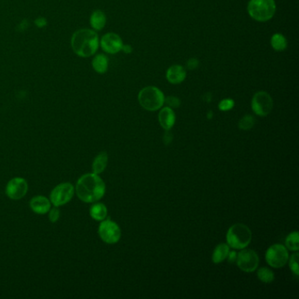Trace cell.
<instances>
[{"label": "cell", "instance_id": "cell-19", "mask_svg": "<svg viewBox=\"0 0 299 299\" xmlns=\"http://www.w3.org/2000/svg\"><path fill=\"white\" fill-rule=\"evenodd\" d=\"M108 210L106 206L102 203H96L90 209V215L95 220L102 221L107 217Z\"/></svg>", "mask_w": 299, "mask_h": 299}, {"label": "cell", "instance_id": "cell-21", "mask_svg": "<svg viewBox=\"0 0 299 299\" xmlns=\"http://www.w3.org/2000/svg\"><path fill=\"white\" fill-rule=\"evenodd\" d=\"M271 46L276 51H284L287 48V40L282 33H275L271 37Z\"/></svg>", "mask_w": 299, "mask_h": 299}, {"label": "cell", "instance_id": "cell-1", "mask_svg": "<svg viewBox=\"0 0 299 299\" xmlns=\"http://www.w3.org/2000/svg\"><path fill=\"white\" fill-rule=\"evenodd\" d=\"M75 192L81 201L96 203L105 195V183L97 174H85L76 182Z\"/></svg>", "mask_w": 299, "mask_h": 299}, {"label": "cell", "instance_id": "cell-13", "mask_svg": "<svg viewBox=\"0 0 299 299\" xmlns=\"http://www.w3.org/2000/svg\"><path fill=\"white\" fill-rule=\"evenodd\" d=\"M31 209L37 214H46L51 209V202L44 196H36L30 201Z\"/></svg>", "mask_w": 299, "mask_h": 299}, {"label": "cell", "instance_id": "cell-16", "mask_svg": "<svg viewBox=\"0 0 299 299\" xmlns=\"http://www.w3.org/2000/svg\"><path fill=\"white\" fill-rule=\"evenodd\" d=\"M90 24L95 31H101L106 25L105 14L101 10H95L90 15Z\"/></svg>", "mask_w": 299, "mask_h": 299}, {"label": "cell", "instance_id": "cell-4", "mask_svg": "<svg viewBox=\"0 0 299 299\" xmlns=\"http://www.w3.org/2000/svg\"><path fill=\"white\" fill-rule=\"evenodd\" d=\"M276 10L274 0H250L248 5L249 16L259 22H266L271 19Z\"/></svg>", "mask_w": 299, "mask_h": 299}, {"label": "cell", "instance_id": "cell-30", "mask_svg": "<svg viewBox=\"0 0 299 299\" xmlns=\"http://www.w3.org/2000/svg\"><path fill=\"white\" fill-rule=\"evenodd\" d=\"M34 24L36 25V27L39 28H45L47 25V19L43 17H39L37 19L34 20Z\"/></svg>", "mask_w": 299, "mask_h": 299}, {"label": "cell", "instance_id": "cell-23", "mask_svg": "<svg viewBox=\"0 0 299 299\" xmlns=\"http://www.w3.org/2000/svg\"><path fill=\"white\" fill-rule=\"evenodd\" d=\"M257 277L262 283L269 284L275 280V274L271 269L268 268H262L257 271Z\"/></svg>", "mask_w": 299, "mask_h": 299}, {"label": "cell", "instance_id": "cell-29", "mask_svg": "<svg viewBox=\"0 0 299 299\" xmlns=\"http://www.w3.org/2000/svg\"><path fill=\"white\" fill-rule=\"evenodd\" d=\"M199 65V61L196 58H191L187 61V67L189 70H196V68Z\"/></svg>", "mask_w": 299, "mask_h": 299}, {"label": "cell", "instance_id": "cell-15", "mask_svg": "<svg viewBox=\"0 0 299 299\" xmlns=\"http://www.w3.org/2000/svg\"><path fill=\"white\" fill-rule=\"evenodd\" d=\"M166 78L170 84H181L186 78V70L182 66H171L166 72Z\"/></svg>", "mask_w": 299, "mask_h": 299}, {"label": "cell", "instance_id": "cell-26", "mask_svg": "<svg viewBox=\"0 0 299 299\" xmlns=\"http://www.w3.org/2000/svg\"><path fill=\"white\" fill-rule=\"evenodd\" d=\"M234 106V101L232 98H224L219 104V109L222 112H227L232 110Z\"/></svg>", "mask_w": 299, "mask_h": 299}, {"label": "cell", "instance_id": "cell-25", "mask_svg": "<svg viewBox=\"0 0 299 299\" xmlns=\"http://www.w3.org/2000/svg\"><path fill=\"white\" fill-rule=\"evenodd\" d=\"M299 254H298V252H296L290 256V260H288L290 270L292 271L295 276H299Z\"/></svg>", "mask_w": 299, "mask_h": 299}, {"label": "cell", "instance_id": "cell-28", "mask_svg": "<svg viewBox=\"0 0 299 299\" xmlns=\"http://www.w3.org/2000/svg\"><path fill=\"white\" fill-rule=\"evenodd\" d=\"M164 102H166V104L168 105V107L170 108H178L181 105L180 99L177 98V97H174V96H169L168 98H165Z\"/></svg>", "mask_w": 299, "mask_h": 299}, {"label": "cell", "instance_id": "cell-18", "mask_svg": "<svg viewBox=\"0 0 299 299\" xmlns=\"http://www.w3.org/2000/svg\"><path fill=\"white\" fill-rule=\"evenodd\" d=\"M230 252V247L225 243H220L214 248V251L212 253L211 260L215 264H219L220 262L224 261Z\"/></svg>", "mask_w": 299, "mask_h": 299}, {"label": "cell", "instance_id": "cell-17", "mask_svg": "<svg viewBox=\"0 0 299 299\" xmlns=\"http://www.w3.org/2000/svg\"><path fill=\"white\" fill-rule=\"evenodd\" d=\"M91 65L93 70L98 74H105L108 70L109 66V60L107 56L103 54H98L95 56L91 61Z\"/></svg>", "mask_w": 299, "mask_h": 299}, {"label": "cell", "instance_id": "cell-32", "mask_svg": "<svg viewBox=\"0 0 299 299\" xmlns=\"http://www.w3.org/2000/svg\"><path fill=\"white\" fill-rule=\"evenodd\" d=\"M121 50L124 52V53H126V54H130V53H132V51H133V47H132L130 45H124V44H123Z\"/></svg>", "mask_w": 299, "mask_h": 299}, {"label": "cell", "instance_id": "cell-27", "mask_svg": "<svg viewBox=\"0 0 299 299\" xmlns=\"http://www.w3.org/2000/svg\"><path fill=\"white\" fill-rule=\"evenodd\" d=\"M47 213H48V219L52 223H56V221H58V220L60 219V216H61V211L57 206H55L54 208L50 209Z\"/></svg>", "mask_w": 299, "mask_h": 299}, {"label": "cell", "instance_id": "cell-31", "mask_svg": "<svg viewBox=\"0 0 299 299\" xmlns=\"http://www.w3.org/2000/svg\"><path fill=\"white\" fill-rule=\"evenodd\" d=\"M227 257H228V261H229V262H231V263L236 262V259H237V253L235 252V251L229 252Z\"/></svg>", "mask_w": 299, "mask_h": 299}, {"label": "cell", "instance_id": "cell-14", "mask_svg": "<svg viewBox=\"0 0 299 299\" xmlns=\"http://www.w3.org/2000/svg\"><path fill=\"white\" fill-rule=\"evenodd\" d=\"M158 120H159L160 125L162 126L164 130L169 131L173 127L175 122H176V114L174 112L173 109L168 106L163 108L159 112Z\"/></svg>", "mask_w": 299, "mask_h": 299}, {"label": "cell", "instance_id": "cell-12", "mask_svg": "<svg viewBox=\"0 0 299 299\" xmlns=\"http://www.w3.org/2000/svg\"><path fill=\"white\" fill-rule=\"evenodd\" d=\"M99 44L104 51L111 55H114L121 51L123 42L120 36L117 33H107L101 38Z\"/></svg>", "mask_w": 299, "mask_h": 299}, {"label": "cell", "instance_id": "cell-22", "mask_svg": "<svg viewBox=\"0 0 299 299\" xmlns=\"http://www.w3.org/2000/svg\"><path fill=\"white\" fill-rule=\"evenodd\" d=\"M286 248L290 251L298 252L299 250V234L298 232L290 233L285 239Z\"/></svg>", "mask_w": 299, "mask_h": 299}, {"label": "cell", "instance_id": "cell-24", "mask_svg": "<svg viewBox=\"0 0 299 299\" xmlns=\"http://www.w3.org/2000/svg\"><path fill=\"white\" fill-rule=\"evenodd\" d=\"M254 123H255V120L252 115H246L243 118H241L240 120L239 121V127L241 130L248 131L254 126Z\"/></svg>", "mask_w": 299, "mask_h": 299}, {"label": "cell", "instance_id": "cell-8", "mask_svg": "<svg viewBox=\"0 0 299 299\" xmlns=\"http://www.w3.org/2000/svg\"><path fill=\"white\" fill-rule=\"evenodd\" d=\"M75 194V187L70 182H62L53 189L50 202L55 206H64L72 199Z\"/></svg>", "mask_w": 299, "mask_h": 299}, {"label": "cell", "instance_id": "cell-3", "mask_svg": "<svg viewBox=\"0 0 299 299\" xmlns=\"http://www.w3.org/2000/svg\"><path fill=\"white\" fill-rule=\"evenodd\" d=\"M252 239L250 228L242 223H237L230 227L226 234V242L230 248L241 250L248 247Z\"/></svg>", "mask_w": 299, "mask_h": 299}, {"label": "cell", "instance_id": "cell-2", "mask_svg": "<svg viewBox=\"0 0 299 299\" xmlns=\"http://www.w3.org/2000/svg\"><path fill=\"white\" fill-rule=\"evenodd\" d=\"M71 48L76 56L87 58L94 56L99 47L98 33L88 28L76 30L71 37Z\"/></svg>", "mask_w": 299, "mask_h": 299}, {"label": "cell", "instance_id": "cell-11", "mask_svg": "<svg viewBox=\"0 0 299 299\" xmlns=\"http://www.w3.org/2000/svg\"><path fill=\"white\" fill-rule=\"evenodd\" d=\"M28 191V183L26 179L22 178H14L11 179L6 188L5 194L13 200H19L27 195Z\"/></svg>", "mask_w": 299, "mask_h": 299}, {"label": "cell", "instance_id": "cell-5", "mask_svg": "<svg viewBox=\"0 0 299 299\" xmlns=\"http://www.w3.org/2000/svg\"><path fill=\"white\" fill-rule=\"evenodd\" d=\"M138 101L141 107L147 111L154 112L163 107L165 97L159 88L154 86H148L140 90L138 95Z\"/></svg>", "mask_w": 299, "mask_h": 299}, {"label": "cell", "instance_id": "cell-9", "mask_svg": "<svg viewBox=\"0 0 299 299\" xmlns=\"http://www.w3.org/2000/svg\"><path fill=\"white\" fill-rule=\"evenodd\" d=\"M253 112L260 117H266L273 109V99L266 91H258L254 95L251 102Z\"/></svg>", "mask_w": 299, "mask_h": 299}, {"label": "cell", "instance_id": "cell-20", "mask_svg": "<svg viewBox=\"0 0 299 299\" xmlns=\"http://www.w3.org/2000/svg\"><path fill=\"white\" fill-rule=\"evenodd\" d=\"M108 164V154L105 152H102L96 156L92 164V171L93 173L99 175L103 173L106 168Z\"/></svg>", "mask_w": 299, "mask_h": 299}, {"label": "cell", "instance_id": "cell-10", "mask_svg": "<svg viewBox=\"0 0 299 299\" xmlns=\"http://www.w3.org/2000/svg\"><path fill=\"white\" fill-rule=\"evenodd\" d=\"M237 265L244 272L251 273L255 271L259 265V256L257 253L252 249H241L237 254Z\"/></svg>", "mask_w": 299, "mask_h": 299}, {"label": "cell", "instance_id": "cell-7", "mask_svg": "<svg viewBox=\"0 0 299 299\" xmlns=\"http://www.w3.org/2000/svg\"><path fill=\"white\" fill-rule=\"evenodd\" d=\"M98 235L104 242L115 244L121 238V230L114 221L104 220L98 226Z\"/></svg>", "mask_w": 299, "mask_h": 299}, {"label": "cell", "instance_id": "cell-6", "mask_svg": "<svg viewBox=\"0 0 299 299\" xmlns=\"http://www.w3.org/2000/svg\"><path fill=\"white\" fill-rule=\"evenodd\" d=\"M265 257L266 262L269 266L275 269H279L285 266L289 260V253L285 246L281 244H275L268 248Z\"/></svg>", "mask_w": 299, "mask_h": 299}]
</instances>
